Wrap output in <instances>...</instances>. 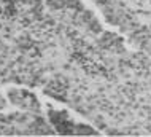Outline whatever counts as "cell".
<instances>
[{"label": "cell", "mask_w": 151, "mask_h": 137, "mask_svg": "<svg viewBox=\"0 0 151 137\" xmlns=\"http://www.w3.org/2000/svg\"><path fill=\"white\" fill-rule=\"evenodd\" d=\"M48 118H50L51 126L54 128V131L58 134H65V136H81V134H97V131H94L91 126L83 124L76 121L73 117L68 115V112L65 110H56L50 105L46 110Z\"/></svg>", "instance_id": "obj_2"}, {"label": "cell", "mask_w": 151, "mask_h": 137, "mask_svg": "<svg viewBox=\"0 0 151 137\" xmlns=\"http://www.w3.org/2000/svg\"><path fill=\"white\" fill-rule=\"evenodd\" d=\"M56 134L42 112L19 109L14 113L0 115V136H51Z\"/></svg>", "instance_id": "obj_1"}, {"label": "cell", "mask_w": 151, "mask_h": 137, "mask_svg": "<svg viewBox=\"0 0 151 137\" xmlns=\"http://www.w3.org/2000/svg\"><path fill=\"white\" fill-rule=\"evenodd\" d=\"M8 99L13 102L21 110H29V112H42V105L38 102V97L34 93L26 89H10L8 91Z\"/></svg>", "instance_id": "obj_3"}]
</instances>
